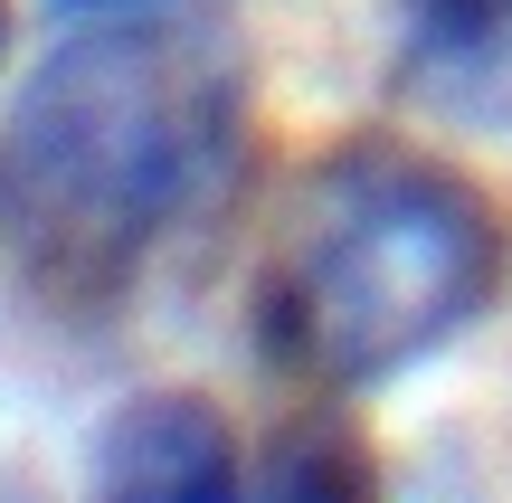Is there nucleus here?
<instances>
[{
  "label": "nucleus",
  "instance_id": "3",
  "mask_svg": "<svg viewBox=\"0 0 512 503\" xmlns=\"http://www.w3.org/2000/svg\"><path fill=\"white\" fill-rule=\"evenodd\" d=\"M86 503H247L238 428L200 390H133L95 428Z\"/></svg>",
  "mask_w": 512,
  "mask_h": 503
},
{
  "label": "nucleus",
  "instance_id": "6",
  "mask_svg": "<svg viewBox=\"0 0 512 503\" xmlns=\"http://www.w3.org/2000/svg\"><path fill=\"white\" fill-rule=\"evenodd\" d=\"M76 29H162V19H200L209 0H48Z\"/></svg>",
  "mask_w": 512,
  "mask_h": 503
},
{
  "label": "nucleus",
  "instance_id": "5",
  "mask_svg": "<svg viewBox=\"0 0 512 503\" xmlns=\"http://www.w3.org/2000/svg\"><path fill=\"white\" fill-rule=\"evenodd\" d=\"M247 503H380V456L332 409L285 418L247 466Z\"/></svg>",
  "mask_w": 512,
  "mask_h": 503
},
{
  "label": "nucleus",
  "instance_id": "4",
  "mask_svg": "<svg viewBox=\"0 0 512 503\" xmlns=\"http://www.w3.org/2000/svg\"><path fill=\"white\" fill-rule=\"evenodd\" d=\"M399 86L437 124L512 133V0H399Z\"/></svg>",
  "mask_w": 512,
  "mask_h": 503
},
{
  "label": "nucleus",
  "instance_id": "7",
  "mask_svg": "<svg viewBox=\"0 0 512 503\" xmlns=\"http://www.w3.org/2000/svg\"><path fill=\"white\" fill-rule=\"evenodd\" d=\"M0 57H10V0H0Z\"/></svg>",
  "mask_w": 512,
  "mask_h": 503
},
{
  "label": "nucleus",
  "instance_id": "1",
  "mask_svg": "<svg viewBox=\"0 0 512 503\" xmlns=\"http://www.w3.org/2000/svg\"><path fill=\"white\" fill-rule=\"evenodd\" d=\"M247 76L200 19L76 29L38 57L0 133V209L38 276L114 285L228 190Z\"/></svg>",
  "mask_w": 512,
  "mask_h": 503
},
{
  "label": "nucleus",
  "instance_id": "2",
  "mask_svg": "<svg viewBox=\"0 0 512 503\" xmlns=\"http://www.w3.org/2000/svg\"><path fill=\"white\" fill-rule=\"evenodd\" d=\"M503 295V219L465 171L408 143H342L304 171L294 228L266 266L256 333L285 371L323 390H370L456 333H475Z\"/></svg>",
  "mask_w": 512,
  "mask_h": 503
}]
</instances>
